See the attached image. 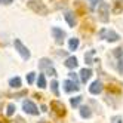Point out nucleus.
<instances>
[{"label": "nucleus", "mask_w": 123, "mask_h": 123, "mask_svg": "<svg viewBox=\"0 0 123 123\" xmlns=\"http://www.w3.org/2000/svg\"><path fill=\"white\" fill-rule=\"evenodd\" d=\"M91 76H92V70H91V68H83L82 71H80V80H82L83 83H86V82L91 79Z\"/></svg>", "instance_id": "9d476101"}, {"label": "nucleus", "mask_w": 123, "mask_h": 123, "mask_svg": "<svg viewBox=\"0 0 123 123\" xmlns=\"http://www.w3.org/2000/svg\"><path fill=\"white\" fill-rule=\"evenodd\" d=\"M13 2V0H0V3H2V5H11Z\"/></svg>", "instance_id": "cd10ccee"}, {"label": "nucleus", "mask_w": 123, "mask_h": 123, "mask_svg": "<svg viewBox=\"0 0 123 123\" xmlns=\"http://www.w3.org/2000/svg\"><path fill=\"white\" fill-rule=\"evenodd\" d=\"M65 21L68 22V25H70V27H74V25H76V16H74V13H71V12H67L65 13Z\"/></svg>", "instance_id": "4468645a"}, {"label": "nucleus", "mask_w": 123, "mask_h": 123, "mask_svg": "<svg viewBox=\"0 0 123 123\" xmlns=\"http://www.w3.org/2000/svg\"><path fill=\"white\" fill-rule=\"evenodd\" d=\"M37 86L40 89L46 87V79H45V74H39V79H37Z\"/></svg>", "instance_id": "6ab92c4d"}, {"label": "nucleus", "mask_w": 123, "mask_h": 123, "mask_svg": "<svg viewBox=\"0 0 123 123\" xmlns=\"http://www.w3.org/2000/svg\"><path fill=\"white\" fill-rule=\"evenodd\" d=\"M28 7L39 15H46L48 13V7L43 5L40 0H31V2H28Z\"/></svg>", "instance_id": "f03ea898"}, {"label": "nucleus", "mask_w": 123, "mask_h": 123, "mask_svg": "<svg viewBox=\"0 0 123 123\" xmlns=\"http://www.w3.org/2000/svg\"><path fill=\"white\" fill-rule=\"evenodd\" d=\"M50 89H52V92H54L56 96H59V91H58V82H56V80L50 82Z\"/></svg>", "instance_id": "4be33fe9"}, {"label": "nucleus", "mask_w": 123, "mask_h": 123, "mask_svg": "<svg viewBox=\"0 0 123 123\" xmlns=\"http://www.w3.org/2000/svg\"><path fill=\"white\" fill-rule=\"evenodd\" d=\"M82 96H76V98H71L70 99V104L73 105V107H79V105H80V102H82Z\"/></svg>", "instance_id": "412c9836"}, {"label": "nucleus", "mask_w": 123, "mask_h": 123, "mask_svg": "<svg viewBox=\"0 0 123 123\" xmlns=\"http://www.w3.org/2000/svg\"><path fill=\"white\" fill-rule=\"evenodd\" d=\"M68 48H70V50H76L77 48H79V39H70V42H68Z\"/></svg>", "instance_id": "a211bd4d"}, {"label": "nucleus", "mask_w": 123, "mask_h": 123, "mask_svg": "<svg viewBox=\"0 0 123 123\" xmlns=\"http://www.w3.org/2000/svg\"><path fill=\"white\" fill-rule=\"evenodd\" d=\"M98 36H99V39H105V40H108V42H117V40L120 39V36H119L116 31H113V30H105V28L98 33Z\"/></svg>", "instance_id": "20e7f679"}, {"label": "nucleus", "mask_w": 123, "mask_h": 123, "mask_svg": "<svg viewBox=\"0 0 123 123\" xmlns=\"http://www.w3.org/2000/svg\"><path fill=\"white\" fill-rule=\"evenodd\" d=\"M15 110H16L15 104H9V105H7V110H6V114H7V116H12V114L15 113Z\"/></svg>", "instance_id": "5701e85b"}, {"label": "nucleus", "mask_w": 123, "mask_h": 123, "mask_svg": "<svg viewBox=\"0 0 123 123\" xmlns=\"http://www.w3.org/2000/svg\"><path fill=\"white\" fill-rule=\"evenodd\" d=\"M89 2H91L92 6H96V5H99V3H101V0H89Z\"/></svg>", "instance_id": "bb28decb"}, {"label": "nucleus", "mask_w": 123, "mask_h": 123, "mask_svg": "<svg viewBox=\"0 0 123 123\" xmlns=\"http://www.w3.org/2000/svg\"><path fill=\"white\" fill-rule=\"evenodd\" d=\"M39 123H48V122H45V120H40V122H39Z\"/></svg>", "instance_id": "c85d7f7f"}, {"label": "nucleus", "mask_w": 123, "mask_h": 123, "mask_svg": "<svg viewBox=\"0 0 123 123\" xmlns=\"http://www.w3.org/2000/svg\"><path fill=\"white\" fill-rule=\"evenodd\" d=\"M110 11H108V5L107 3H104V2H101L99 5H98V19L101 21V22H107L108 19H110Z\"/></svg>", "instance_id": "7ed1b4c3"}, {"label": "nucleus", "mask_w": 123, "mask_h": 123, "mask_svg": "<svg viewBox=\"0 0 123 123\" xmlns=\"http://www.w3.org/2000/svg\"><path fill=\"white\" fill-rule=\"evenodd\" d=\"M64 64H65L67 68H76L79 62H77V58H76V56H68V58L65 59Z\"/></svg>", "instance_id": "ddd939ff"}, {"label": "nucleus", "mask_w": 123, "mask_h": 123, "mask_svg": "<svg viewBox=\"0 0 123 123\" xmlns=\"http://www.w3.org/2000/svg\"><path fill=\"white\" fill-rule=\"evenodd\" d=\"M64 89H65V92H73V91H79V86L71 80H65L64 82Z\"/></svg>", "instance_id": "9b49d317"}, {"label": "nucleus", "mask_w": 123, "mask_h": 123, "mask_svg": "<svg viewBox=\"0 0 123 123\" xmlns=\"http://www.w3.org/2000/svg\"><path fill=\"white\" fill-rule=\"evenodd\" d=\"M50 33H52V36H54V39H55V42L58 43V45H61V43L64 42V39H65V33L61 30V28H58V27H52Z\"/></svg>", "instance_id": "0eeeda50"}, {"label": "nucleus", "mask_w": 123, "mask_h": 123, "mask_svg": "<svg viewBox=\"0 0 123 123\" xmlns=\"http://www.w3.org/2000/svg\"><path fill=\"white\" fill-rule=\"evenodd\" d=\"M111 123H122V117L120 116H114L111 119Z\"/></svg>", "instance_id": "393cba45"}, {"label": "nucleus", "mask_w": 123, "mask_h": 123, "mask_svg": "<svg viewBox=\"0 0 123 123\" xmlns=\"http://www.w3.org/2000/svg\"><path fill=\"white\" fill-rule=\"evenodd\" d=\"M34 79H36V73H28V74H27V83H28V85L34 83Z\"/></svg>", "instance_id": "b1692460"}, {"label": "nucleus", "mask_w": 123, "mask_h": 123, "mask_svg": "<svg viewBox=\"0 0 123 123\" xmlns=\"http://www.w3.org/2000/svg\"><path fill=\"white\" fill-rule=\"evenodd\" d=\"M50 107H52V108H55V113L59 114V116H64V114H65V107H64V104H61L59 101L50 102Z\"/></svg>", "instance_id": "1a4fd4ad"}, {"label": "nucleus", "mask_w": 123, "mask_h": 123, "mask_svg": "<svg viewBox=\"0 0 123 123\" xmlns=\"http://www.w3.org/2000/svg\"><path fill=\"white\" fill-rule=\"evenodd\" d=\"M123 0H113V5H111V11L113 13H120L122 12V7H123Z\"/></svg>", "instance_id": "f8f14e48"}, {"label": "nucleus", "mask_w": 123, "mask_h": 123, "mask_svg": "<svg viewBox=\"0 0 123 123\" xmlns=\"http://www.w3.org/2000/svg\"><path fill=\"white\" fill-rule=\"evenodd\" d=\"M89 92H91L92 95H98V93H101V92H102V83H101L99 80H95V82L89 86Z\"/></svg>", "instance_id": "6e6552de"}, {"label": "nucleus", "mask_w": 123, "mask_h": 123, "mask_svg": "<svg viewBox=\"0 0 123 123\" xmlns=\"http://www.w3.org/2000/svg\"><path fill=\"white\" fill-rule=\"evenodd\" d=\"M39 67H40L42 70H48V68L52 67V62H50L48 58H42V59H40V62H39Z\"/></svg>", "instance_id": "2eb2a0df"}, {"label": "nucleus", "mask_w": 123, "mask_h": 123, "mask_svg": "<svg viewBox=\"0 0 123 123\" xmlns=\"http://www.w3.org/2000/svg\"><path fill=\"white\" fill-rule=\"evenodd\" d=\"M111 56H113V58H116V62H114L113 65L116 67L119 71L123 74V50H122L120 48L114 49V50L111 52Z\"/></svg>", "instance_id": "f257e3e1"}, {"label": "nucleus", "mask_w": 123, "mask_h": 123, "mask_svg": "<svg viewBox=\"0 0 123 123\" xmlns=\"http://www.w3.org/2000/svg\"><path fill=\"white\" fill-rule=\"evenodd\" d=\"M95 55V50H91V52H87V54L85 55V61H86V64H93V61H92V56Z\"/></svg>", "instance_id": "aec40b11"}, {"label": "nucleus", "mask_w": 123, "mask_h": 123, "mask_svg": "<svg viewBox=\"0 0 123 123\" xmlns=\"http://www.w3.org/2000/svg\"><path fill=\"white\" fill-rule=\"evenodd\" d=\"M9 85L11 87H13V89H18V87H21V79L19 77H13L9 80Z\"/></svg>", "instance_id": "f3484780"}, {"label": "nucleus", "mask_w": 123, "mask_h": 123, "mask_svg": "<svg viewBox=\"0 0 123 123\" xmlns=\"http://www.w3.org/2000/svg\"><path fill=\"white\" fill-rule=\"evenodd\" d=\"M70 77H71V79H73V82L77 85V82H79V79H77V74H76V73H70Z\"/></svg>", "instance_id": "a878e982"}, {"label": "nucleus", "mask_w": 123, "mask_h": 123, "mask_svg": "<svg viewBox=\"0 0 123 123\" xmlns=\"http://www.w3.org/2000/svg\"><path fill=\"white\" fill-rule=\"evenodd\" d=\"M22 108L27 114H33V116H37L39 114V108L36 107V104L33 101H24L22 102Z\"/></svg>", "instance_id": "423d86ee"}, {"label": "nucleus", "mask_w": 123, "mask_h": 123, "mask_svg": "<svg viewBox=\"0 0 123 123\" xmlns=\"http://www.w3.org/2000/svg\"><path fill=\"white\" fill-rule=\"evenodd\" d=\"M80 116H82V117H85V119L91 117V116H92V111H91V108H89V107H86V105L80 107Z\"/></svg>", "instance_id": "dca6fc26"}, {"label": "nucleus", "mask_w": 123, "mask_h": 123, "mask_svg": "<svg viewBox=\"0 0 123 123\" xmlns=\"http://www.w3.org/2000/svg\"><path fill=\"white\" fill-rule=\"evenodd\" d=\"M13 46H15V49L21 54V56H22L24 59H30V56H31L30 50H28V48H27V46H24V45H22V42H21L19 39H15Z\"/></svg>", "instance_id": "39448f33"}]
</instances>
